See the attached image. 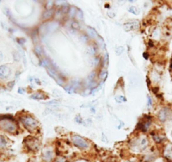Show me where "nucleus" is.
Returning a JSON list of instances; mask_svg holds the SVG:
<instances>
[{"label": "nucleus", "instance_id": "obj_1", "mask_svg": "<svg viewBox=\"0 0 172 162\" xmlns=\"http://www.w3.org/2000/svg\"><path fill=\"white\" fill-rule=\"evenodd\" d=\"M0 129L8 133L13 134L17 130V125L13 122V119L10 115L0 116Z\"/></svg>", "mask_w": 172, "mask_h": 162}, {"label": "nucleus", "instance_id": "obj_2", "mask_svg": "<svg viewBox=\"0 0 172 162\" xmlns=\"http://www.w3.org/2000/svg\"><path fill=\"white\" fill-rule=\"evenodd\" d=\"M20 120H21L22 123L25 125L26 129L30 132L35 131L38 127V122L34 118H32L30 116L21 117Z\"/></svg>", "mask_w": 172, "mask_h": 162}, {"label": "nucleus", "instance_id": "obj_3", "mask_svg": "<svg viewBox=\"0 0 172 162\" xmlns=\"http://www.w3.org/2000/svg\"><path fill=\"white\" fill-rule=\"evenodd\" d=\"M72 142L79 149H87L89 146V144L85 139H83L82 137L78 136V135L72 136Z\"/></svg>", "mask_w": 172, "mask_h": 162}, {"label": "nucleus", "instance_id": "obj_4", "mask_svg": "<svg viewBox=\"0 0 172 162\" xmlns=\"http://www.w3.org/2000/svg\"><path fill=\"white\" fill-rule=\"evenodd\" d=\"M11 75V69L6 65L0 66V79H7Z\"/></svg>", "mask_w": 172, "mask_h": 162}, {"label": "nucleus", "instance_id": "obj_5", "mask_svg": "<svg viewBox=\"0 0 172 162\" xmlns=\"http://www.w3.org/2000/svg\"><path fill=\"white\" fill-rule=\"evenodd\" d=\"M42 159L45 162H53L54 161V154L51 149L46 148L43 150Z\"/></svg>", "mask_w": 172, "mask_h": 162}, {"label": "nucleus", "instance_id": "obj_6", "mask_svg": "<svg viewBox=\"0 0 172 162\" xmlns=\"http://www.w3.org/2000/svg\"><path fill=\"white\" fill-rule=\"evenodd\" d=\"M27 146L28 148L31 150H34V151H37L39 149V142L38 139H35V138H31L30 140L27 141Z\"/></svg>", "mask_w": 172, "mask_h": 162}, {"label": "nucleus", "instance_id": "obj_7", "mask_svg": "<svg viewBox=\"0 0 172 162\" xmlns=\"http://www.w3.org/2000/svg\"><path fill=\"white\" fill-rule=\"evenodd\" d=\"M167 115H168L167 114V110H166V108L160 111L159 113V118L160 119V121L165 122L166 120V118H167Z\"/></svg>", "mask_w": 172, "mask_h": 162}, {"label": "nucleus", "instance_id": "obj_8", "mask_svg": "<svg viewBox=\"0 0 172 162\" xmlns=\"http://www.w3.org/2000/svg\"><path fill=\"white\" fill-rule=\"evenodd\" d=\"M138 24H136V23H134V22H132V23H128L127 25H125V30H134V29H138Z\"/></svg>", "mask_w": 172, "mask_h": 162}, {"label": "nucleus", "instance_id": "obj_9", "mask_svg": "<svg viewBox=\"0 0 172 162\" xmlns=\"http://www.w3.org/2000/svg\"><path fill=\"white\" fill-rule=\"evenodd\" d=\"M53 162H67V160H66V158L64 157V156H58L54 159Z\"/></svg>", "mask_w": 172, "mask_h": 162}, {"label": "nucleus", "instance_id": "obj_10", "mask_svg": "<svg viewBox=\"0 0 172 162\" xmlns=\"http://www.w3.org/2000/svg\"><path fill=\"white\" fill-rule=\"evenodd\" d=\"M165 156H166L167 158L171 159L172 160V148L171 149L166 148V151H165Z\"/></svg>", "mask_w": 172, "mask_h": 162}, {"label": "nucleus", "instance_id": "obj_11", "mask_svg": "<svg viewBox=\"0 0 172 162\" xmlns=\"http://www.w3.org/2000/svg\"><path fill=\"white\" fill-rule=\"evenodd\" d=\"M7 141L3 136L0 135V148H4L6 146Z\"/></svg>", "mask_w": 172, "mask_h": 162}, {"label": "nucleus", "instance_id": "obj_12", "mask_svg": "<svg viewBox=\"0 0 172 162\" xmlns=\"http://www.w3.org/2000/svg\"><path fill=\"white\" fill-rule=\"evenodd\" d=\"M31 97L34 99H45V97H42V95L39 92H36V93L33 94Z\"/></svg>", "mask_w": 172, "mask_h": 162}, {"label": "nucleus", "instance_id": "obj_13", "mask_svg": "<svg viewBox=\"0 0 172 162\" xmlns=\"http://www.w3.org/2000/svg\"><path fill=\"white\" fill-rule=\"evenodd\" d=\"M116 101L118 103H123V102H125L126 101V98L123 97V96H121V95H118L117 97H115Z\"/></svg>", "mask_w": 172, "mask_h": 162}, {"label": "nucleus", "instance_id": "obj_14", "mask_svg": "<svg viewBox=\"0 0 172 162\" xmlns=\"http://www.w3.org/2000/svg\"><path fill=\"white\" fill-rule=\"evenodd\" d=\"M128 11L131 12V13H134V14H138L139 13V9L136 7H131V8H129Z\"/></svg>", "mask_w": 172, "mask_h": 162}, {"label": "nucleus", "instance_id": "obj_15", "mask_svg": "<svg viewBox=\"0 0 172 162\" xmlns=\"http://www.w3.org/2000/svg\"><path fill=\"white\" fill-rule=\"evenodd\" d=\"M88 30H89V33L92 35L91 36H92V37H97V34L96 33V31L93 30V29H91V28H89L88 29Z\"/></svg>", "mask_w": 172, "mask_h": 162}, {"label": "nucleus", "instance_id": "obj_16", "mask_svg": "<svg viewBox=\"0 0 172 162\" xmlns=\"http://www.w3.org/2000/svg\"><path fill=\"white\" fill-rule=\"evenodd\" d=\"M51 15H52V12H51V11H47V12H46V13H45V14H44V18H46V19H47V18H50V17H51Z\"/></svg>", "mask_w": 172, "mask_h": 162}, {"label": "nucleus", "instance_id": "obj_17", "mask_svg": "<svg viewBox=\"0 0 172 162\" xmlns=\"http://www.w3.org/2000/svg\"><path fill=\"white\" fill-rule=\"evenodd\" d=\"M74 162H90L87 159H78V160H76Z\"/></svg>", "mask_w": 172, "mask_h": 162}, {"label": "nucleus", "instance_id": "obj_18", "mask_svg": "<svg viewBox=\"0 0 172 162\" xmlns=\"http://www.w3.org/2000/svg\"><path fill=\"white\" fill-rule=\"evenodd\" d=\"M13 85H14V82H10L8 83V87L9 89H11V88H13Z\"/></svg>", "mask_w": 172, "mask_h": 162}, {"label": "nucleus", "instance_id": "obj_19", "mask_svg": "<svg viewBox=\"0 0 172 162\" xmlns=\"http://www.w3.org/2000/svg\"><path fill=\"white\" fill-rule=\"evenodd\" d=\"M53 25H56V28H57L58 25L57 24H56V23H53V24H52V26ZM52 28H54V27H51V25H49V26H48V29H49V30H53Z\"/></svg>", "mask_w": 172, "mask_h": 162}, {"label": "nucleus", "instance_id": "obj_20", "mask_svg": "<svg viewBox=\"0 0 172 162\" xmlns=\"http://www.w3.org/2000/svg\"><path fill=\"white\" fill-rule=\"evenodd\" d=\"M3 58H4V55H3V53H2V51H0V62L3 61Z\"/></svg>", "mask_w": 172, "mask_h": 162}, {"label": "nucleus", "instance_id": "obj_21", "mask_svg": "<svg viewBox=\"0 0 172 162\" xmlns=\"http://www.w3.org/2000/svg\"><path fill=\"white\" fill-rule=\"evenodd\" d=\"M148 100H149V103H148V104H149V106H150V105H151V104H152V101H151V98H150V97H149V96H148Z\"/></svg>", "mask_w": 172, "mask_h": 162}, {"label": "nucleus", "instance_id": "obj_22", "mask_svg": "<svg viewBox=\"0 0 172 162\" xmlns=\"http://www.w3.org/2000/svg\"><path fill=\"white\" fill-rule=\"evenodd\" d=\"M19 92V93H23V92H24V91H23V90H22V88H19V91H18Z\"/></svg>", "mask_w": 172, "mask_h": 162}, {"label": "nucleus", "instance_id": "obj_23", "mask_svg": "<svg viewBox=\"0 0 172 162\" xmlns=\"http://www.w3.org/2000/svg\"><path fill=\"white\" fill-rule=\"evenodd\" d=\"M0 162H2V161H0Z\"/></svg>", "mask_w": 172, "mask_h": 162}, {"label": "nucleus", "instance_id": "obj_24", "mask_svg": "<svg viewBox=\"0 0 172 162\" xmlns=\"http://www.w3.org/2000/svg\"><path fill=\"white\" fill-rule=\"evenodd\" d=\"M171 135H172V134H171Z\"/></svg>", "mask_w": 172, "mask_h": 162}]
</instances>
